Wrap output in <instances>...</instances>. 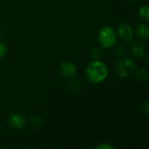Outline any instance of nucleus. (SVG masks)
I'll use <instances>...</instances> for the list:
<instances>
[{
  "label": "nucleus",
  "instance_id": "nucleus-1",
  "mask_svg": "<svg viewBox=\"0 0 149 149\" xmlns=\"http://www.w3.org/2000/svg\"><path fill=\"white\" fill-rule=\"evenodd\" d=\"M86 76L89 82L100 84L106 80L108 76V68L105 63L99 59H93L86 69Z\"/></svg>",
  "mask_w": 149,
  "mask_h": 149
},
{
  "label": "nucleus",
  "instance_id": "nucleus-2",
  "mask_svg": "<svg viewBox=\"0 0 149 149\" xmlns=\"http://www.w3.org/2000/svg\"><path fill=\"white\" fill-rule=\"evenodd\" d=\"M98 40L100 45L104 48H111L115 45L117 38L113 28L105 26L101 28L98 34Z\"/></svg>",
  "mask_w": 149,
  "mask_h": 149
},
{
  "label": "nucleus",
  "instance_id": "nucleus-3",
  "mask_svg": "<svg viewBox=\"0 0 149 149\" xmlns=\"http://www.w3.org/2000/svg\"><path fill=\"white\" fill-rule=\"evenodd\" d=\"M135 62L131 58H121L118 60L115 65V72L120 78H127L130 76L135 70Z\"/></svg>",
  "mask_w": 149,
  "mask_h": 149
},
{
  "label": "nucleus",
  "instance_id": "nucleus-4",
  "mask_svg": "<svg viewBox=\"0 0 149 149\" xmlns=\"http://www.w3.org/2000/svg\"><path fill=\"white\" fill-rule=\"evenodd\" d=\"M59 71H60L61 75L64 78L70 79V78H72L76 74L77 68L72 62L64 61V62L60 63V65H59Z\"/></svg>",
  "mask_w": 149,
  "mask_h": 149
},
{
  "label": "nucleus",
  "instance_id": "nucleus-5",
  "mask_svg": "<svg viewBox=\"0 0 149 149\" xmlns=\"http://www.w3.org/2000/svg\"><path fill=\"white\" fill-rule=\"evenodd\" d=\"M26 120L19 113H12L9 116V125L16 129H21L25 126Z\"/></svg>",
  "mask_w": 149,
  "mask_h": 149
},
{
  "label": "nucleus",
  "instance_id": "nucleus-6",
  "mask_svg": "<svg viewBox=\"0 0 149 149\" xmlns=\"http://www.w3.org/2000/svg\"><path fill=\"white\" fill-rule=\"evenodd\" d=\"M118 34L125 41H129L134 37V31L127 23H122L118 26Z\"/></svg>",
  "mask_w": 149,
  "mask_h": 149
},
{
  "label": "nucleus",
  "instance_id": "nucleus-7",
  "mask_svg": "<svg viewBox=\"0 0 149 149\" xmlns=\"http://www.w3.org/2000/svg\"><path fill=\"white\" fill-rule=\"evenodd\" d=\"M129 49H130V52L134 58H140L144 56L145 48H144L143 45L137 40H134L131 43Z\"/></svg>",
  "mask_w": 149,
  "mask_h": 149
},
{
  "label": "nucleus",
  "instance_id": "nucleus-8",
  "mask_svg": "<svg viewBox=\"0 0 149 149\" xmlns=\"http://www.w3.org/2000/svg\"><path fill=\"white\" fill-rule=\"evenodd\" d=\"M135 33L137 37L142 40H148L149 38L148 26L145 24H141L137 26Z\"/></svg>",
  "mask_w": 149,
  "mask_h": 149
},
{
  "label": "nucleus",
  "instance_id": "nucleus-9",
  "mask_svg": "<svg viewBox=\"0 0 149 149\" xmlns=\"http://www.w3.org/2000/svg\"><path fill=\"white\" fill-rule=\"evenodd\" d=\"M139 16L141 19H143L146 22L149 21V8L147 4L142 5L139 9Z\"/></svg>",
  "mask_w": 149,
  "mask_h": 149
},
{
  "label": "nucleus",
  "instance_id": "nucleus-10",
  "mask_svg": "<svg viewBox=\"0 0 149 149\" xmlns=\"http://www.w3.org/2000/svg\"><path fill=\"white\" fill-rule=\"evenodd\" d=\"M103 55V52L100 46H94L91 50V56L93 59H100Z\"/></svg>",
  "mask_w": 149,
  "mask_h": 149
},
{
  "label": "nucleus",
  "instance_id": "nucleus-11",
  "mask_svg": "<svg viewBox=\"0 0 149 149\" xmlns=\"http://www.w3.org/2000/svg\"><path fill=\"white\" fill-rule=\"evenodd\" d=\"M136 78L140 80V81H147L148 79V72L147 70L145 69H139L136 72Z\"/></svg>",
  "mask_w": 149,
  "mask_h": 149
},
{
  "label": "nucleus",
  "instance_id": "nucleus-12",
  "mask_svg": "<svg viewBox=\"0 0 149 149\" xmlns=\"http://www.w3.org/2000/svg\"><path fill=\"white\" fill-rule=\"evenodd\" d=\"M6 52H7V48H6L5 45L0 41V58H2L5 56Z\"/></svg>",
  "mask_w": 149,
  "mask_h": 149
},
{
  "label": "nucleus",
  "instance_id": "nucleus-13",
  "mask_svg": "<svg viewBox=\"0 0 149 149\" xmlns=\"http://www.w3.org/2000/svg\"><path fill=\"white\" fill-rule=\"evenodd\" d=\"M114 148V147L113 146H112V145H110V144H108V143H102V144H100V145H99V146H97L96 147V149H113Z\"/></svg>",
  "mask_w": 149,
  "mask_h": 149
},
{
  "label": "nucleus",
  "instance_id": "nucleus-14",
  "mask_svg": "<svg viewBox=\"0 0 149 149\" xmlns=\"http://www.w3.org/2000/svg\"><path fill=\"white\" fill-rule=\"evenodd\" d=\"M114 51H115V53L116 54H118L119 56H120V55H122L125 52V48H124L123 45H118V46L115 47Z\"/></svg>",
  "mask_w": 149,
  "mask_h": 149
},
{
  "label": "nucleus",
  "instance_id": "nucleus-15",
  "mask_svg": "<svg viewBox=\"0 0 149 149\" xmlns=\"http://www.w3.org/2000/svg\"><path fill=\"white\" fill-rule=\"evenodd\" d=\"M142 111L146 113V114H148L149 113V104L148 101H146L143 105H142Z\"/></svg>",
  "mask_w": 149,
  "mask_h": 149
},
{
  "label": "nucleus",
  "instance_id": "nucleus-16",
  "mask_svg": "<svg viewBox=\"0 0 149 149\" xmlns=\"http://www.w3.org/2000/svg\"><path fill=\"white\" fill-rule=\"evenodd\" d=\"M31 120H32L31 122H32L35 126H39L40 123H41V120H40L38 117H36V116H35V117H32V118H31Z\"/></svg>",
  "mask_w": 149,
  "mask_h": 149
}]
</instances>
